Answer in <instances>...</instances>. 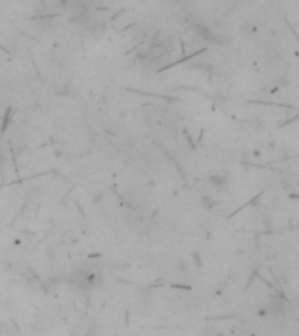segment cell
Listing matches in <instances>:
<instances>
[{"label":"cell","mask_w":299,"mask_h":336,"mask_svg":"<svg viewBox=\"0 0 299 336\" xmlns=\"http://www.w3.org/2000/svg\"><path fill=\"white\" fill-rule=\"evenodd\" d=\"M102 282H104V275L95 266L75 268L69 275V284L74 285L79 291H93V289L100 287Z\"/></svg>","instance_id":"obj_1"},{"label":"cell","mask_w":299,"mask_h":336,"mask_svg":"<svg viewBox=\"0 0 299 336\" xmlns=\"http://www.w3.org/2000/svg\"><path fill=\"white\" fill-rule=\"evenodd\" d=\"M212 184H215V186H224V182H228V175L226 174H215L212 175Z\"/></svg>","instance_id":"obj_2"}]
</instances>
